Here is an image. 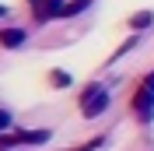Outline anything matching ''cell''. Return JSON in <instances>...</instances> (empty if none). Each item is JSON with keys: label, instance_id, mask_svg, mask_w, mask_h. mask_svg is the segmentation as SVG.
<instances>
[{"label": "cell", "instance_id": "1", "mask_svg": "<svg viewBox=\"0 0 154 151\" xmlns=\"http://www.w3.org/2000/svg\"><path fill=\"white\" fill-rule=\"evenodd\" d=\"M105 109H109V88L105 85H91L84 95H81V116L95 120V116H102Z\"/></svg>", "mask_w": 154, "mask_h": 151}, {"label": "cell", "instance_id": "2", "mask_svg": "<svg viewBox=\"0 0 154 151\" xmlns=\"http://www.w3.org/2000/svg\"><path fill=\"white\" fill-rule=\"evenodd\" d=\"M133 113L140 116V120H151L154 116V74H147L144 81H140V88H137V95H133Z\"/></svg>", "mask_w": 154, "mask_h": 151}, {"label": "cell", "instance_id": "3", "mask_svg": "<svg viewBox=\"0 0 154 151\" xmlns=\"http://www.w3.org/2000/svg\"><path fill=\"white\" fill-rule=\"evenodd\" d=\"M63 11H67L63 0H38L32 14H35V21H49V18H63Z\"/></svg>", "mask_w": 154, "mask_h": 151}, {"label": "cell", "instance_id": "4", "mask_svg": "<svg viewBox=\"0 0 154 151\" xmlns=\"http://www.w3.org/2000/svg\"><path fill=\"white\" fill-rule=\"evenodd\" d=\"M147 25H154V11H137L133 18L126 21V28H133V32H144Z\"/></svg>", "mask_w": 154, "mask_h": 151}, {"label": "cell", "instance_id": "5", "mask_svg": "<svg viewBox=\"0 0 154 151\" xmlns=\"http://www.w3.org/2000/svg\"><path fill=\"white\" fill-rule=\"evenodd\" d=\"M25 42V28H14V32H0V46H21Z\"/></svg>", "mask_w": 154, "mask_h": 151}, {"label": "cell", "instance_id": "6", "mask_svg": "<svg viewBox=\"0 0 154 151\" xmlns=\"http://www.w3.org/2000/svg\"><path fill=\"white\" fill-rule=\"evenodd\" d=\"M95 0H74V4H67V11H63V18H74V14H84L88 7H91Z\"/></svg>", "mask_w": 154, "mask_h": 151}, {"label": "cell", "instance_id": "7", "mask_svg": "<svg viewBox=\"0 0 154 151\" xmlns=\"http://www.w3.org/2000/svg\"><path fill=\"white\" fill-rule=\"evenodd\" d=\"M49 85L53 88H67L70 85V74L67 70H49Z\"/></svg>", "mask_w": 154, "mask_h": 151}, {"label": "cell", "instance_id": "8", "mask_svg": "<svg viewBox=\"0 0 154 151\" xmlns=\"http://www.w3.org/2000/svg\"><path fill=\"white\" fill-rule=\"evenodd\" d=\"M11 127H14V116L7 109H0V130H11Z\"/></svg>", "mask_w": 154, "mask_h": 151}, {"label": "cell", "instance_id": "9", "mask_svg": "<svg viewBox=\"0 0 154 151\" xmlns=\"http://www.w3.org/2000/svg\"><path fill=\"white\" fill-rule=\"evenodd\" d=\"M4 14H7V7H4V4H0V18H4Z\"/></svg>", "mask_w": 154, "mask_h": 151}, {"label": "cell", "instance_id": "10", "mask_svg": "<svg viewBox=\"0 0 154 151\" xmlns=\"http://www.w3.org/2000/svg\"><path fill=\"white\" fill-rule=\"evenodd\" d=\"M35 4H38V0H32V7H35Z\"/></svg>", "mask_w": 154, "mask_h": 151}]
</instances>
